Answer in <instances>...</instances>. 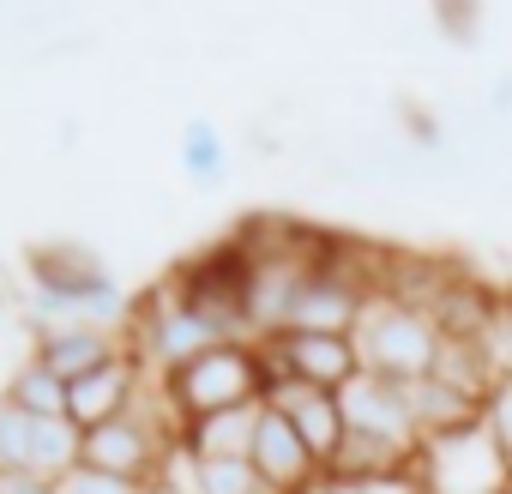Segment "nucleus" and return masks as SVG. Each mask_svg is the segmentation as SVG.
Segmentation results:
<instances>
[{
  "label": "nucleus",
  "instance_id": "obj_2",
  "mask_svg": "<svg viewBox=\"0 0 512 494\" xmlns=\"http://www.w3.org/2000/svg\"><path fill=\"white\" fill-rule=\"evenodd\" d=\"M169 410L181 422H199V416H223V410H253V404H266V350L253 344V338H223L211 344L205 356H193L187 368L163 374L157 380Z\"/></svg>",
  "mask_w": 512,
  "mask_h": 494
},
{
  "label": "nucleus",
  "instance_id": "obj_22",
  "mask_svg": "<svg viewBox=\"0 0 512 494\" xmlns=\"http://www.w3.org/2000/svg\"><path fill=\"white\" fill-rule=\"evenodd\" d=\"M440 25H446L452 37H470V31H476V13H470V7H440Z\"/></svg>",
  "mask_w": 512,
  "mask_h": 494
},
{
  "label": "nucleus",
  "instance_id": "obj_21",
  "mask_svg": "<svg viewBox=\"0 0 512 494\" xmlns=\"http://www.w3.org/2000/svg\"><path fill=\"white\" fill-rule=\"evenodd\" d=\"M308 494H416V488H410V482H392V488H338V482H326V476H320Z\"/></svg>",
  "mask_w": 512,
  "mask_h": 494
},
{
  "label": "nucleus",
  "instance_id": "obj_23",
  "mask_svg": "<svg viewBox=\"0 0 512 494\" xmlns=\"http://www.w3.org/2000/svg\"><path fill=\"white\" fill-rule=\"evenodd\" d=\"M494 109H512V79H500V85H494Z\"/></svg>",
  "mask_w": 512,
  "mask_h": 494
},
{
  "label": "nucleus",
  "instance_id": "obj_10",
  "mask_svg": "<svg viewBox=\"0 0 512 494\" xmlns=\"http://www.w3.org/2000/svg\"><path fill=\"white\" fill-rule=\"evenodd\" d=\"M247 464L260 470V482H266L272 494H308V488L320 482L314 452L302 446V434L290 428V416L272 410V404H260V428H253V452H247Z\"/></svg>",
  "mask_w": 512,
  "mask_h": 494
},
{
  "label": "nucleus",
  "instance_id": "obj_1",
  "mask_svg": "<svg viewBox=\"0 0 512 494\" xmlns=\"http://www.w3.org/2000/svg\"><path fill=\"white\" fill-rule=\"evenodd\" d=\"M31 296H25V320L31 332L49 326H127V296L115 284V272L91 254L85 241H43L31 247Z\"/></svg>",
  "mask_w": 512,
  "mask_h": 494
},
{
  "label": "nucleus",
  "instance_id": "obj_4",
  "mask_svg": "<svg viewBox=\"0 0 512 494\" xmlns=\"http://www.w3.org/2000/svg\"><path fill=\"white\" fill-rule=\"evenodd\" d=\"M350 338H356L362 374L398 380V386L428 380V374L440 368V350H446V338H440V326H434L428 314H416V308H404V302H386V296H374V302L362 308V320H356Z\"/></svg>",
  "mask_w": 512,
  "mask_h": 494
},
{
  "label": "nucleus",
  "instance_id": "obj_12",
  "mask_svg": "<svg viewBox=\"0 0 512 494\" xmlns=\"http://www.w3.org/2000/svg\"><path fill=\"white\" fill-rule=\"evenodd\" d=\"M368 302H374V296H368L362 284H350L344 272L314 266V272L302 278L290 314H284V332H356V320H362Z\"/></svg>",
  "mask_w": 512,
  "mask_h": 494
},
{
  "label": "nucleus",
  "instance_id": "obj_5",
  "mask_svg": "<svg viewBox=\"0 0 512 494\" xmlns=\"http://www.w3.org/2000/svg\"><path fill=\"white\" fill-rule=\"evenodd\" d=\"M512 464L494 446L488 422H464L452 434H434L410 458V488L416 494H506Z\"/></svg>",
  "mask_w": 512,
  "mask_h": 494
},
{
  "label": "nucleus",
  "instance_id": "obj_13",
  "mask_svg": "<svg viewBox=\"0 0 512 494\" xmlns=\"http://www.w3.org/2000/svg\"><path fill=\"white\" fill-rule=\"evenodd\" d=\"M121 350H127V344H121L115 326H49V332H31V356H37L49 374H61L67 386L85 380V374H97V368L115 362Z\"/></svg>",
  "mask_w": 512,
  "mask_h": 494
},
{
  "label": "nucleus",
  "instance_id": "obj_15",
  "mask_svg": "<svg viewBox=\"0 0 512 494\" xmlns=\"http://www.w3.org/2000/svg\"><path fill=\"white\" fill-rule=\"evenodd\" d=\"M169 482H181V494H272L247 458H181L175 452Z\"/></svg>",
  "mask_w": 512,
  "mask_h": 494
},
{
  "label": "nucleus",
  "instance_id": "obj_3",
  "mask_svg": "<svg viewBox=\"0 0 512 494\" xmlns=\"http://www.w3.org/2000/svg\"><path fill=\"white\" fill-rule=\"evenodd\" d=\"M163 284L217 338H253V326H247V308H253V260H247V247L235 235H223V241L199 247V254H187Z\"/></svg>",
  "mask_w": 512,
  "mask_h": 494
},
{
  "label": "nucleus",
  "instance_id": "obj_24",
  "mask_svg": "<svg viewBox=\"0 0 512 494\" xmlns=\"http://www.w3.org/2000/svg\"><path fill=\"white\" fill-rule=\"evenodd\" d=\"M145 494H181V482H151Z\"/></svg>",
  "mask_w": 512,
  "mask_h": 494
},
{
  "label": "nucleus",
  "instance_id": "obj_7",
  "mask_svg": "<svg viewBox=\"0 0 512 494\" xmlns=\"http://www.w3.org/2000/svg\"><path fill=\"white\" fill-rule=\"evenodd\" d=\"M79 446H85V434L67 416H31L13 398H0V470L61 482L79 464Z\"/></svg>",
  "mask_w": 512,
  "mask_h": 494
},
{
  "label": "nucleus",
  "instance_id": "obj_17",
  "mask_svg": "<svg viewBox=\"0 0 512 494\" xmlns=\"http://www.w3.org/2000/svg\"><path fill=\"white\" fill-rule=\"evenodd\" d=\"M7 398H13L19 410H31V416H67V380L49 374L37 356L19 362V374L7 380Z\"/></svg>",
  "mask_w": 512,
  "mask_h": 494
},
{
  "label": "nucleus",
  "instance_id": "obj_8",
  "mask_svg": "<svg viewBox=\"0 0 512 494\" xmlns=\"http://www.w3.org/2000/svg\"><path fill=\"white\" fill-rule=\"evenodd\" d=\"M338 404H344V428H350V434H368V440H386V446H404V452L422 446L416 416H410V392H404L398 380L356 374V380L338 392Z\"/></svg>",
  "mask_w": 512,
  "mask_h": 494
},
{
  "label": "nucleus",
  "instance_id": "obj_6",
  "mask_svg": "<svg viewBox=\"0 0 512 494\" xmlns=\"http://www.w3.org/2000/svg\"><path fill=\"white\" fill-rule=\"evenodd\" d=\"M260 350H266L272 380H296L314 392H344L362 374L350 332H272V338H260Z\"/></svg>",
  "mask_w": 512,
  "mask_h": 494
},
{
  "label": "nucleus",
  "instance_id": "obj_18",
  "mask_svg": "<svg viewBox=\"0 0 512 494\" xmlns=\"http://www.w3.org/2000/svg\"><path fill=\"white\" fill-rule=\"evenodd\" d=\"M61 494H145V488L127 482V476H109V470H97V464H73V470L61 476Z\"/></svg>",
  "mask_w": 512,
  "mask_h": 494
},
{
  "label": "nucleus",
  "instance_id": "obj_16",
  "mask_svg": "<svg viewBox=\"0 0 512 494\" xmlns=\"http://www.w3.org/2000/svg\"><path fill=\"white\" fill-rule=\"evenodd\" d=\"M175 163H181V175H187L193 187H217V181L229 175V139L217 133V121L193 115V121L181 127V139H175Z\"/></svg>",
  "mask_w": 512,
  "mask_h": 494
},
{
  "label": "nucleus",
  "instance_id": "obj_19",
  "mask_svg": "<svg viewBox=\"0 0 512 494\" xmlns=\"http://www.w3.org/2000/svg\"><path fill=\"white\" fill-rule=\"evenodd\" d=\"M482 422H488L494 446H500V452H506V464H512V380L488 392V410H482Z\"/></svg>",
  "mask_w": 512,
  "mask_h": 494
},
{
  "label": "nucleus",
  "instance_id": "obj_14",
  "mask_svg": "<svg viewBox=\"0 0 512 494\" xmlns=\"http://www.w3.org/2000/svg\"><path fill=\"white\" fill-rule=\"evenodd\" d=\"M253 428H260V404L181 422V458H247L253 452Z\"/></svg>",
  "mask_w": 512,
  "mask_h": 494
},
{
  "label": "nucleus",
  "instance_id": "obj_9",
  "mask_svg": "<svg viewBox=\"0 0 512 494\" xmlns=\"http://www.w3.org/2000/svg\"><path fill=\"white\" fill-rule=\"evenodd\" d=\"M266 404L290 416V428L302 434V446L314 452V464H320V476H326V470L338 464L344 440H350L338 392H314V386H296V380H272V386H266Z\"/></svg>",
  "mask_w": 512,
  "mask_h": 494
},
{
  "label": "nucleus",
  "instance_id": "obj_20",
  "mask_svg": "<svg viewBox=\"0 0 512 494\" xmlns=\"http://www.w3.org/2000/svg\"><path fill=\"white\" fill-rule=\"evenodd\" d=\"M0 494H61V482H49V476H25V470H0Z\"/></svg>",
  "mask_w": 512,
  "mask_h": 494
},
{
  "label": "nucleus",
  "instance_id": "obj_11",
  "mask_svg": "<svg viewBox=\"0 0 512 494\" xmlns=\"http://www.w3.org/2000/svg\"><path fill=\"white\" fill-rule=\"evenodd\" d=\"M145 380H151V374L121 350L115 362H103L97 374H85V380H73V386H67V422H73L79 434H91V428H103V422L127 416V410L139 404Z\"/></svg>",
  "mask_w": 512,
  "mask_h": 494
}]
</instances>
